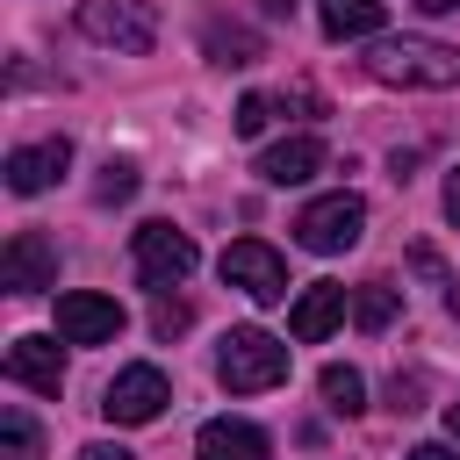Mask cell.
Listing matches in <instances>:
<instances>
[{
	"instance_id": "obj_1",
	"label": "cell",
	"mask_w": 460,
	"mask_h": 460,
	"mask_svg": "<svg viewBox=\"0 0 460 460\" xmlns=\"http://www.w3.org/2000/svg\"><path fill=\"white\" fill-rule=\"evenodd\" d=\"M367 72L381 86H424V93H438V86H460V50L438 43V36H381L367 50Z\"/></svg>"
},
{
	"instance_id": "obj_2",
	"label": "cell",
	"mask_w": 460,
	"mask_h": 460,
	"mask_svg": "<svg viewBox=\"0 0 460 460\" xmlns=\"http://www.w3.org/2000/svg\"><path fill=\"white\" fill-rule=\"evenodd\" d=\"M216 381H223L230 395H266V388L288 381V345H280L273 331L244 323V331L223 338V352H216Z\"/></svg>"
},
{
	"instance_id": "obj_3",
	"label": "cell",
	"mask_w": 460,
	"mask_h": 460,
	"mask_svg": "<svg viewBox=\"0 0 460 460\" xmlns=\"http://www.w3.org/2000/svg\"><path fill=\"white\" fill-rule=\"evenodd\" d=\"M359 230H367V201L359 194H316L302 216H295V244L302 252H316V259H338V252H352L359 244Z\"/></svg>"
},
{
	"instance_id": "obj_4",
	"label": "cell",
	"mask_w": 460,
	"mask_h": 460,
	"mask_svg": "<svg viewBox=\"0 0 460 460\" xmlns=\"http://www.w3.org/2000/svg\"><path fill=\"white\" fill-rule=\"evenodd\" d=\"M79 36H93L122 58H144L158 43V7L151 0H79Z\"/></svg>"
},
{
	"instance_id": "obj_5",
	"label": "cell",
	"mask_w": 460,
	"mask_h": 460,
	"mask_svg": "<svg viewBox=\"0 0 460 460\" xmlns=\"http://www.w3.org/2000/svg\"><path fill=\"white\" fill-rule=\"evenodd\" d=\"M129 259H137V280L151 288V295H165V288H180L187 273H194V237L187 230H172V223H144L137 230V244H129Z\"/></svg>"
},
{
	"instance_id": "obj_6",
	"label": "cell",
	"mask_w": 460,
	"mask_h": 460,
	"mask_svg": "<svg viewBox=\"0 0 460 460\" xmlns=\"http://www.w3.org/2000/svg\"><path fill=\"white\" fill-rule=\"evenodd\" d=\"M165 402H172V381H165V367L137 359V367H122V374L108 381V395H101V417H108V424H151Z\"/></svg>"
},
{
	"instance_id": "obj_7",
	"label": "cell",
	"mask_w": 460,
	"mask_h": 460,
	"mask_svg": "<svg viewBox=\"0 0 460 460\" xmlns=\"http://www.w3.org/2000/svg\"><path fill=\"white\" fill-rule=\"evenodd\" d=\"M223 280L244 288L252 302H288V259H280L266 237H237V244H223Z\"/></svg>"
},
{
	"instance_id": "obj_8",
	"label": "cell",
	"mask_w": 460,
	"mask_h": 460,
	"mask_svg": "<svg viewBox=\"0 0 460 460\" xmlns=\"http://www.w3.org/2000/svg\"><path fill=\"white\" fill-rule=\"evenodd\" d=\"M58 338L65 345H115L122 338V302L115 295H93V288L58 295Z\"/></svg>"
},
{
	"instance_id": "obj_9",
	"label": "cell",
	"mask_w": 460,
	"mask_h": 460,
	"mask_svg": "<svg viewBox=\"0 0 460 460\" xmlns=\"http://www.w3.org/2000/svg\"><path fill=\"white\" fill-rule=\"evenodd\" d=\"M0 288H7V295H43V288H58V244H50L43 230H14L7 252H0Z\"/></svg>"
},
{
	"instance_id": "obj_10",
	"label": "cell",
	"mask_w": 460,
	"mask_h": 460,
	"mask_svg": "<svg viewBox=\"0 0 460 460\" xmlns=\"http://www.w3.org/2000/svg\"><path fill=\"white\" fill-rule=\"evenodd\" d=\"M316 172H323V137H316V129L280 137V144L259 151V180H266V187H302V180H316Z\"/></svg>"
},
{
	"instance_id": "obj_11",
	"label": "cell",
	"mask_w": 460,
	"mask_h": 460,
	"mask_svg": "<svg viewBox=\"0 0 460 460\" xmlns=\"http://www.w3.org/2000/svg\"><path fill=\"white\" fill-rule=\"evenodd\" d=\"M7 381H14V388H36V395H58V388H65V352H58V338H14V345H7Z\"/></svg>"
},
{
	"instance_id": "obj_12",
	"label": "cell",
	"mask_w": 460,
	"mask_h": 460,
	"mask_svg": "<svg viewBox=\"0 0 460 460\" xmlns=\"http://www.w3.org/2000/svg\"><path fill=\"white\" fill-rule=\"evenodd\" d=\"M194 453H201V460H266L273 438H266L259 424H244V417H208V424L194 431Z\"/></svg>"
},
{
	"instance_id": "obj_13",
	"label": "cell",
	"mask_w": 460,
	"mask_h": 460,
	"mask_svg": "<svg viewBox=\"0 0 460 460\" xmlns=\"http://www.w3.org/2000/svg\"><path fill=\"white\" fill-rule=\"evenodd\" d=\"M65 165H72V144H65V137L22 144V151H7V187H14V194H43Z\"/></svg>"
},
{
	"instance_id": "obj_14",
	"label": "cell",
	"mask_w": 460,
	"mask_h": 460,
	"mask_svg": "<svg viewBox=\"0 0 460 460\" xmlns=\"http://www.w3.org/2000/svg\"><path fill=\"white\" fill-rule=\"evenodd\" d=\"M338 323H345V288H338V280H316V288H302V295H295V309H288V331H295L302 345L331 338Z\"/></svg>"
},
{
	"instance_id": "obj_15",
	"label": "cell",
	"mask_w": 460,
	"mask_h": 460,
	"mask_svg": "<svg viewBox=\"0 0 460 460\" xmlns=\"http://www.w3.org/2000/svg\"><path fill=\"white\" fill-rule=\"evenodd\" d=\"M316 14H323V36L352 43V36H381L388 0H316Z\"/></svg>"
},
{
	"instance_id": "obj_16",
	"label": "cell",
	"mask_w": 460,
	"mask_h": 460,
	"mask_svg": "<svg viewBox=\"0 0 460 460\" xmlns=\"http://www.w3.org/2000/svg\"><path fill=\"white\" fill-rule=\"evenodd\" d=\"M201 50H208L216 65H252V58H259V36L237 29V22H223V14H208V22H201Z\"/></svg>"
},
{
	"instance_id": "obj_17",
	"label": "cell",
	"mask_w": 460,
	"mask_h": 460,
	"mask_svg": "<svg viewBox=\"0 0 460 460\" xmlns=\"http://www.w3.org/2000/svg\"><path fill=\"white\" fill-rule=\"evenodd\" d=\"M395 316H402V288H388V280L352 288V323H359V331H388Z\"/></svg>"
},
{
	"instance_id": "obj_18",
	"label": "cell",
	"mask_w": 460,
	"mask_h": 460,
	"mask_svg": "<svg viewBox=\"0 0 460 460\" xmlns=\"http://www.w3.org/2000/svg\"><path fill=\"white\" fill-rule=\"evenodd\" d=\"M316 388H323V410H331V417H359V410H367V381H359V367H338V359H331V367L316 374Z\"/></svg>"
},
{
	"instance_id": "obj_19",
	"label": "cell",
	"mask_w": 460,
	"mask_h": 460,
	"mask_svg": "<svg viewBox=\"0 0 460 460\" xmlns=\"http://www.w3.org/2000/svg\"><path fill=\"white\" fill-rule=\"evenodd\" d=\"M0 431H7V460H43V431H36V417L22 402L0 410Z\"/></svg>"
},
{
	"instance_id": "obj_20",
	"label": "cell",
	"mask_w": 460,
	"mask_h": 460,
	"mask_svg": "<svg viewBox=\"0 0 460 460\" xmlns=\"http://www.w3.org/2000/svg\"><path fill=\"white\" fill-rule=\"evenodd\" d=\"M129 194H137V165L129 158H108L101 180H93V201H129Z\"/></svg>"
},
{
	"instance_id": "obj_21",
	"label": "cell",
	"mask_w": 460,
	"mask_h": 460,
	"mask_svg": "<svg viewBox=\"0 0 460 460\" xmlns=\"http://www.w3.org/2000/svg\"><path fill=\"white\" fill-rule=\"evenodd\" d=\"M187 323H194V309H187L180 295H158V302H151V331H158V338H180Z\"/></svg>"
},
{
	"instance_id": "obj_22",
	"label": "cell",
	"mask_w": 460,
	"mask_h": 460,
	"mask_svg": "<svg viewBox=\"0 0 460 460\" xmlns=\"http://www.w3.org/2000/svg\"><path fill=\"white\" fill-rule=\"evenodd\" d=\"M266 122H273V101H266V93H244V101H237V115H230V129H237V137H259Z\"/></svg>"
},
{
	"instance_id": "obj_23",
	"label": "cell",
	"mask_w": 460,
	"mask_h": 460,
	"mask_svg": "<svg viewBox=\"0 0 460 460\" xmlns=\"http://www.w3.org/2000/svg\"><path fill=\"white\" fill-rule=\"evenodd\" d=\"M388 410H402V417L424 410V374H395V381H388Z\"/></svg>"
},
{
	"instance_id": "obj_24",
	"label": "cell",
	"mask_w": 460,
	"mask_h": 460,
	"mask_svg": "<svg viewBox=\"0 0 460 460\" xmlns=\"http://www.w3.org/2000/svg\"><path fill=\"white\" fill-rule=\"evenodd\" d=\"M79 460H137L129 446H108V438H93V446H79Z\"/></svg>"
},
{
	"instance_id": "obj_25",
	"label": "cell",
	"mask_w": 460,
	"mask_h": 460,
	"mask_svg": "<svg viewBox=\"0 0 460 460\" xmlns=\"http://www.w3.org/2000/svg\"><path fill=\"white\" fill-rule=\"evenodd\" d=\"M446 223H453V230H460V165H453V172H446Z\"/></svg>"
},
{
	"instance_id": "obj_26",
	"label": "cell",
	"mask_w": 460,
	"mask_h": 460,
	"mask_svg": "<svg viewBox=\"0 0 460 460\" xmlns=\"http://www.w3.org/2000/svg\"><path fill=\"white\" fill-rule=\"evenodd\" d=\"M259 14L266 22H295V0H259Z\"/></svg>"
},
{
	"instance_id": "obj_27",
	"label": "cell",
	"mask_w": 460,
	"mask_h": 460,
	"mask_svg": "<svg viewBox=\"0 0 460 460\" xmlns=\"http://www.w3.org/2000/svg\"><path fill=\"white\" fill-rule=\"evenodd\" d=\"M453 453H460V446H410L402 460H453Z\"/></svg>"
},
{
	"instance_id": "obj_28",
	"label": "cell",
	"mask_w": 460,
	"mask_h": 460,
	"mask_svg": "<svg viewBox=\"0 0 460 460\" xmlns=\"http://www.w3.org/2000/svg\"><path fill=\"white\" fill-rule=\"evenodd\" d=\"M446 438L460 446V402H446Z\"/></svg>"
},
{
	"instance_id": "obj_29",
	"label": "cell",
	"mask_w": 460,
	"mask_h": 460,
	"mask_svg": "<svg viewBox=\"0 0 460 460\" xmlns=\"http://www.w3.org/2000/svg\"><path fill=\"white\" fill-rule=\"evenodd\" d=\"M417 7H424V14H453L460 0H417Z\"/></svg>"
},
{
	"instance_id": "obj_30",
	"label": "cell",
	"mask_w": 460,
	"mask_h": 460,
	"mask_svg": "<svg viewBox=\"0 0 460 460\" xmlns=\"http://www.w3.org/2000/svg\"><path fill=\"white\" fill-rule=\"evenodd\" d=\"M446 309H453V316H460V280H453V288H446Z\"/></svg>"
}]
</instances>
